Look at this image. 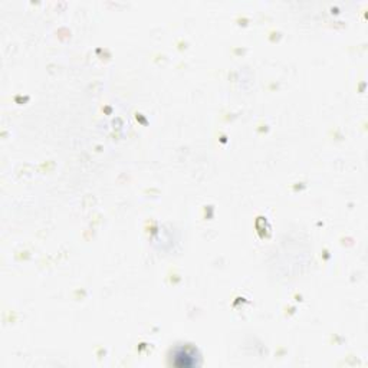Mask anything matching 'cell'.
Returning a JSON list of instances; mask_svg holds the SVG:
<instances>
[{"instance_id": "cell-1", "label": "cell", "mask_w": 368, "mask_h": 368, "mask_svg": "<svg viewBox=\"0 0 368 368\" xmlns=\"http://www.w3.org/2000/svg\"><path fill=\"white\" fill-rule=\"evenodd\" d=\"M174 364L178 367H192L196 364V357L194 354L186 348H178L174 357Z\"/></svg>"}]
</instances>
